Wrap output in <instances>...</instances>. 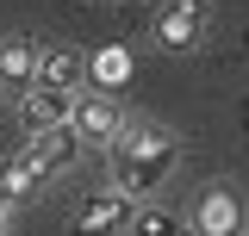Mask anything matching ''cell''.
I'll return each instance as SVG.
<instances>
[{"instance_id":"9c48e42d","label":"cell","mask_w":249,"mask_h":236,"mask_svg":"<svg viewBox=\"0 0 249 236\" xmlns=\"http://www.w3.org/2000/svg\"><path fill=\"white\" fill-rule=\"evenodd\" d=\"M131 75H137V56L124 50V44H100L88 56V81L100 93H119V87H131Z\"/></svg>"},{"instance_id":"7c38bea8","label":"cell","mask_w":249,"mask_h":236,"mask_svg":"<svg viewBox=\"0 0 249 236\" xmlns=\"http://www.w3.org/2000/svg\"><path fill=\"white\" fill-rule=\"evenodd\" d=\"M31 193H37V180H31L25 168H19V162H6V168H0V211H13V205H25Z\"/></svg>"},{"instance_id":"ba28073f","label":"cell","mask_w":249,"mask_h":236,"mask_svg":"<svg viewBox=\"0 0 249 236\" xmlns=\"http://www.w3.org/2000/svg\"><path fill=\"white\" fill-rule=\"evenodd\" d=\"M0 87L13 93V100L37 87V50H31L25 37H0Z\"/></svg>"},{"instance_id":"30bf717a","label":"cell","mask_w":249,"mask_h":236,"mask_svg":"<svg viewBox=\"0 0 249 236\" xmlns=\"http://www.w3.org/2000/svg\"><path fill=\"white\" fill-rule=\"evenodd\" d=\"M37 87H69L81 93L88 87V56H75V50H37Z\"/></svg>"},{"instance_id":"8992f818","label":"cell","mask_w":249,"mask_h":236,"mask_svg":"<svg viewBox=\"0 0 249 236\" xmlns=\"http://www.w3.org/2000/svg\"><path fill=\"white\" fill-rule=\"evenodd\" d=\"M75 137L81 143H112L124 131V106L112 100V93H100V87H81V100H75Z\"/></svg>"},{"instance_id":"7a4b0ae2","label":"cell","mask_w":249,"mask_h":236,"mask_svg":"<svg viewBox=\"0 0 249 236\" xmlns=\"http://www.w3.org/2000/svg\"><path fill=\"white\" fill-rule=\"evenodd\" d=\"M131 211H137V199H131V193H119V186H93V193H81V199H75L69 236H124Z\"/></svg>"},{"instance_id":"8fae6325","label":"cell","mask_w":249,"mask_h":236,"mask_svg":"<svg viewBox=\"0 0 249 236\" xmlns=\"http://www.w3.org/2000/svg\"><path fill=\"white\" fill-rule=\"evenodd\" d=\"M124 236H193V224L181 211H168V205H137L131 224H124Z\"/></svg>"},{"instance_id":"52a82bcc","label":"cell","mask_w":249,"mask_h":236,"mask_svg":"<svg viewBox=\"0 0 249 236\" xmlns=\"http://www.w3.org/2000/svg\"><path fill=\"white\" fill-rule=\"evenodd\" d=\"M75 100H81V93H69V87H31V93H19V124H25V137L31 131L69 124V118H75Z\"/></svg>"},{"instance_id":"5b68a950","label":"cell","mask_w":249,"mask_h":236,"mask_svg":"<svg viewBox=\"0 0 249 236\" xmlns=\"http://www.w3.org/2000/svg\"><path fill=\"white\" fill-rule=\"evenodd\" d=\"M187 224H193V236H243L249 230L243 199H237L231 186H206V193L193 199V211H187Z\"/></svg>"},{"instance_id":"277c9868","label":"cell","mask_w":249,"mask_h":236,"mask_svg":"<svg viewBox=\"0 0 249 236\" xmlns=\"http://www.w3.org/2000/svg\"><path fill=\"white\" fill-rule=\"evenodd\" d=\"M212 25V0H162L156 6V44L162 50H193Z\"/></svg>"},{"instance_id":"6da1fadb","label":"cell","mask_w":249,"mask_h":236,"mask_svg":"<svg viewBox=\"0 0 249 236\" xmlns=\"http://www.w3.org/2000/svg\"><path fill=\"white\" fill-rule=\"evenodd\" d=\"M106 155H112V186L131 193V199H143L181 162V137L168 124H156V118H124V131L106 143Z\"/></svg>"},{"instance_id":"5bb4252c","label":"cell","mask_w":249,"mask_h":236,"mask_svg":"<svg viewBox=\"0 0 249 236\" xmlns=\"http://www.w3.org/2000/svg\"><path fill=\"white\" fill-rule=\"evenodd\" d=\"M243 236H249V230H243Z\"/></svg>"},{"instance_id":"4fadbf2b","label":"cell","mask_w":249,"mask_h":236,"mask_svg":"<svg viewBox=\"0 0 249 236\" xmlns=\"http://www.w3.org/2000/svg\"><path fill=\"white\" fill-rule=\"evenodd\" d=\"M0 236H6V211H0Z\"/></svg>"},{"instance_id":"3957f363","label":"cell","mask_w":249,"mask_h":236,"mask_svg":"<svg viewBox=\"0 0 249 236\" xmlns=\"http://www.w3.org/2000/svg\"><path fill=\"white\" fill-rule=\"evenodd\" d=\"M75 155H81V137H75V124H56V131H31L25 143H19V155H13V162H19V168H25V174L44 186V180H50V174H62Z\"/></svg>"}]
</instances>
